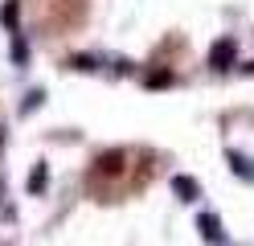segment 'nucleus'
<instances>
[{
	"mask_svg": "<svg viewBox=\"0 0 254 246\" xmlns=\"http://www.w3.org/2000/svg\"><path fill=\"white\" fill-rule=\"evenodd\" d=\"M234 58H238V49H234V41H230V37L213 41V49H209V66H213V70H230Z\"/></svg>",
	"mask_w": 254,
	"mask_h": 246,
	"instance_id": "1",
	"label": "nucleus"
},
{
	"mask_svg": "<svg viewBox=\"0 0 254 246\" xmlns=\"http://www.w3.org/2000/svg\"><path fill=\"white\" fill-rule=\"evenodd\" d=\"M201 230H205V238H209V242H217V238H221V230H217V218H209V213L201 218Z\"/></svg>",
	"mask_w": 254,
	"mask_h": 246,
	"instance_id": "3",
	"label": "nucleus"
},
{
	"mask_svg": "<svg viewBox=\"0 0 254 246\" xmlns=\"http://www.w3.org/2000/svg\"><path fill=\"white\" fill-rule=\"evenodd\" d=\"M0 21H4L8 29H12V25H17V0H8V4H4V8H0Z\"/></svg>",
	"mask_w": 254,
	"mask_h": 246,
	"instance_id": "5",
	"label": "nucleus"
},
{
	"mask_svg": "<svg viewBox=\"0 0 254 246\" xmlns=\"http://www.w3.org/2000/svg\"><path fill=\"white\" fill-rule=\"evenodd\" d=\"M45 180H50V172H45V164H37V168H33V176H29V189H45Z\"/></svg>",
	"mask_w": 254,
	"mask_h": 246,
	"instance_id": "4",
	"label": "nucleus"
},
{
	"mask_svg": "<svg viewBox=\"0 0 254 246\" xmlns=\"http://www.w3.org/2000/svg\"><path fill=\"white\" fill-rule=\"evenodd\" d=\"M172 189H177V193L185 197V201H193V197H197V185H193L189 176H177V180H172Z\"/></svg>",
	"mask_w": 254,
	"mask_h": 246,
	"instance_id": "2",
	"label": "nucleus"
}]
</instances>
